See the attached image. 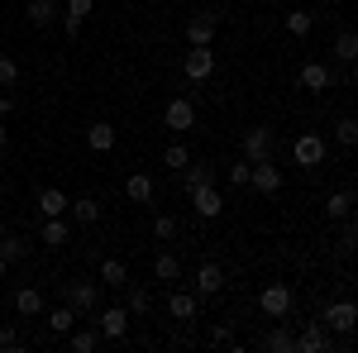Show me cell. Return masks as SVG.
<instances>
[{
  "mask_svg": "<svg viewBox=\"0 0 358 353\" xmlns=\"http://www.w3.org/2000/svg\"><path fill=\"white\" fill-rule=\"evenodd\" d=\"M15 310H20L24 320L43 315V310H48V305H43V291H38V287H20V291H15Z\"/></svg>",
  "mask_w": 358,
  "mask_h": 353,
  "instance_id": "cell-17",
  "label": "cell"
},
{
  "mask_svg": "<svg viewBox=\"0 0 358 353\" xmlns=\"http://www.w3.org/2000/svg\"><path fill=\"white\" fill-rule=\"evenodd\" d=\"M86 143H91L96 153H110V148H115V124H110V120H96V124H86Z\"/></svg>",
  "mask_w": 358,
  "mask_h": 353,
  "instance_id": "cell-18",
  "label": "cell"
},
{
  "mask_svg": "<svg viewBox=\"0 0 358 353\" xmlns=\"http://www.w3.org/2000/svg\"><path fill=\"white\" fill-rule=\"evenodd\" d=\"M53 20H57L53 0H29V24H34V29H48Z\"/></svg>",
  "mask_w": 358,
  "mask_h": 353,
  "instance_id": "cell-28",
  "label": "cell"
},
{
  "mask_svg": "<svg viewBox=\"0 0 358 353\" xmlns=\"http://www.w3.org/2000/svg\"><path fill=\"white\" fill-rule=\"evenodd\" d=\"M334 138H339V148H358V120L354 115H339L334 120Z\"/></svg>",
  "mask_w": 358,
  "mask_h": 353,
  "instance_id": "cell-32",
  "label": "cell"
},
{
  "mask_svg": "<svg viewBox=\"0 0 358 353\" xmlns=\"http://www.w3.org/2000/svg\"><path fill=\"white\" fill-rule=\"evenodd\" d=\"M0 253H5V263H20V258L29 253V244H24V239H15V234H5V244H0Z\"/></svg>",
  "mask_w": 358,
  "mask_h": 353,
  "instance_id": "cell-37",
  "label": "cell"
},
{
  "mask_svg": "<svg viewBox=\"0 0 358 353\" xmlns=\"http://www.w3.org/2000/svg\"><path fill=\"white\" fill-rule=\"evenodd\" d=\"M325 215L330 219H349L354 215V191H334L330 201H325Z\"/></svg>",
  "mask_w": 358,
  "mask_h": 353,
  "instance_id": "cell-29",
  "label": "cell"
},
{
  "mask_svg": "<svg viewBox=\"0 0 358 353\" xmlns=\"http://www.w3.org/2000/svg\"><path fill=\"white\" fill-rule=\"evenodd\" d=\"M320 320H325V329H330L334 339H349L358 329V301H330L320 310Z\"/></svg>",
  "mask_w": 358,
  "mask_h": 353,
  "instance_id": "cell-1",
  "label": "cell"
},
{
  "mask_svg": "<svg viewBox=\"0 0 358 353\" xmlns=\"http://www.w3.org/2000/svg\"><path fill=\"white\" fill-rule=\"evenodd\" d=\"M43 320H48V329H53V334H67V329L77 325V320H82V315H77V310H72V305H67V301H62V305H57V310H48V315H43Z\"/></svg>",
  "mask_w": 358,
  "mask_h": 353,
  "instance_id": "cell-26",
  "label": "cell"
},
{
  "mask_svg": "<svg viewBox=\"0 0 358 353\" xmlns=\"http://www.w3.org/2000/svg\"><path fill=\"white\" fill-rule=\"evenodd\" d=\"M5 268H10V263H5V253H0V277H5Z\"/></svg>",
  "mask_w": 358,
  "mask_h": 353,
  "instance_id": "cell-44",
  "label": "cell"
},
{
  "mask_svg": "<svg viewBox=\"0 0 358 353\" xmlns=\"http://www.w3.org/2000/svg\"><path fill=\"white\" fill-rule=\"evenodd\" d=\"M292 158H296L306 172H315V167L325 163V138L320 134H301L296 143H292Z\"/></svg>",
  "mask_w": 358,
  "mask_h": 353,
  "instance_id": "cell-7",
  "label": "cell"
},
{
  "mask_svg": "<svg viewBox=\"0 0 358 353\" xmlns=\"http://www.w3.org/2000/svg\"><path fill=\"white\" fill-rule=\"evenodd\" d=\"M167 315H172V320H196V315H201V296H196V291H172V296H167Z\"/></svg>",
  "mask_w": 358,
  "mask_h": 353,
  "instance_id": "cell-15",
  "label": "cell"
},
{
  "mask_svg": "<svg viewBox=\"0 0 358 353\" xmlns=\"http://www.w3.org/2000/svg\"><path fill=\"white\" fill-rule=\"evenodd\" d=\"M163 124L172 129V134L192 129V124H196V106H192V96H177V101H167V110H163Z\"/></svg>",
  "mask_w": 358,
  "mask_h": 353,
  "instance_id": "cell-10",
  "label": "cell"
},
{
  "mask_svg": "<svg viewBox=\"0 0 358 353\" xmlns=\"http://www.w3.org/2000/svg\"><path fill=\"white\" fill-rule=\"evenodd\" d=\"M5 110H10V96H5V86H0V120H5Z\"/></svg>",
  "mask_w": 358,
  "mask_h": 353,
  "instance_id": "cell-43",
  "label": "cell"
},
{
  "mask_svg": "<svg viewBox=\"0 0 358 353\" xmlns=\"http://www.w3.org/2000/svg\"><path fill=\"white\" fill-rule=\"evenodd\" d=\"M210 344H229V349H239V339L229 334V325H210Z\"/></svg>",
  "mask_w": 358,
  "mask_h": 353,
  "instance_id": "cell-41",
  "label": "cell"
},
{
  "mask_svg": "<svg viewBox=\"0 0 358 353\" xmlns=\"http://www.w3.org/2000/svg\"><path fill=\"white\" fill-rule=\"evenodd\" d=\"M5 138H10V134H5V124H0V148H5Z\"/></svg>",
  "mask_w": 358,
  "mask_h": 353,
  "instance_id": "cell-45",
  "label": "cell"
},
{
  "mask_svg": "<svg viewBox=\"0 0 358 353\" xmlns=\"http://www.w3.org/2000/svg\"><path fill=\"white\" fill-rule=\"evenodd\" d=\"M182 277V258L177 253H158L153 258V282H177Z\"/></svg>",
  "mask_w": 358,
  "mask_h": 353,
  "instance_id": "cell-21",
  "label": "cell"
},
{
  "mask_svg": "<svg viewBox=\"0 0 358 353\" xmlns=\"http://www.w3.org/2000/svg\"><path fill=\"white\" fill-rule=\"evenodd\" d=\"M215 29H220V10H201L187 20V43L192 48H210L215 43Z\"/></svg>",
  "mask_w": 358,
  "mask_h": 353,
  "instance_id": "cell-4",
  "label": "cell"
},
{
  "mask_svg": "<svg viewBox=\"0 0 358 353\" xmlns=\"http://www.w3.org/2000/svg\"><path fill=\"white\" fill-rule=\"evenodd\" d=\"M325 349H334V334L325 329V320H306L296 334V353H325Z\"/></svg>",
  "mask_w": 358,
  "mask_h": 353,
  "instance_id": "cell-6",
  "label": "cell"
},
{
  "mask_svg": "<svg viewBox=\"0 0 358 353\" xmlns=\"http://www.w3.org/2000/svg\"><path fill=\"white\" fill-rule=\"evenodd\" d=\"M334 72L325 67V62H306L301 67V91H310V96H320V91H330Z\"/></svg>",
  "mask_w": 358,
  "mask_h": 353,
  "instance_id": "cell-14",
  "label": "cell"
},
{
  "mask_svg": "<svg viewBox=\"0 0 358 353\" xmlns=\"http://www.w3.org/2000/svg\"><path fill=\"white\" fill-rule=\"evenodd\" d=\"M244 158H248V163L273 158V129H268V124H253V129H244Z\"/></svg>",
  "mask_w": 358,
  "mask_h": 353,
  "instance_id": "cell-9",
  "label": "cell"
},
{
  "mask_svg": "<svg viewBox=\"0 0 358 353\" xmlns=\"http://www.w3.org/2000/svg\"><path fill=\"white\" fill-rule=\"evenodd\" d=\"M163 167H172V172H182V167H192V148H182V143H172L163 153Z\"/></svg>",
  "mask_w": 358,
  "mask_h": 353,
  "instance_id": "cell-36",
  "label": "cell"
},
{
  "mask_svg": "<svg viewBox=\"0 0 358 353\" xmlns=\"http://www.w3.org/2000/svg\"><path fill=\"white\" fill-rule=\"evenodd\" d=\"M96 329H101V339H124V334H129V310H124V305H101V310H96Z\"/></svg>",
  "mask_w": 358,
  "mask_h": 353,
  "instance_id": "cell-5",
  "label": "cell"
},
{
  "mask_svg": "<svg viewBox=\"0 0 358 353\" xmlns=\"http://www.w3.org/2000/svg\"><path fill=\"white\" fill-rule=\"evenodd\" d=\"M354 224H358V206H354Z\"/></svg>",
  "mask_w": 358,
  "mask_h": 353,
  "instance_id": "cell-46",
  "label": "cell"
},
{
  "mask_svg": "<svg viewBox=\"0 0 358 353\" xmlns=\"http://www.w3.org/2000/svg\"><path fill=\"white\" fill-rule=\"evenodd\" d=\"M263 349H273V353H296V334L287 325H277V329H268L263 334Z\"/></svg>",
  "mask_w": 358,
  "mask_h": 353,
  "instance_id": "cell-23",
  "label": "cell"
},
{
  "mask_svg": "<svg viewBox=\"0 0 358 353\" xmlns=\"http://www.w3.org/2000/svg\"><path fill=\"white\" fill-rule=\"evenodd\" d=\"M0 244H5V229H0Z\"/></svg>",
  "mask_w": 358,
  "mask_h": 353,
  "instance_id": "cell-48",
  "label": "cell"
},
{
  "mask_svg": "<svg viewBox=\"0 0 358 353\" xmlns=\"http://www.w3.org/2000/svg\"><path fill=\"white\" fill-rule=\"evenodd\" d=\"M34 206H38V215H43V219H53V215H67V206H72V201H67L57 187H43Z\"/></svg>",
  "mask_w": 358,
  "mask_h": 353,
  "instance_id": "cell-16",
  "label": "cell"
},
{
  "mask_svg": "<svg viewBox=\"0 0 358 353\" xmlns=\"http://www.w3.org/2000/svg\"><path fill=\"white\" fill-rule=\"evenodd\" d=\"M182 182H187V191H192V187H206V182H215V167H210V163L182 167Z\"/></svg>",
  "mask_w": 358,
  "mask_h": 353,
  "instance_id": "cell-33",
  "label": "cell"
},
{
  "mask_svg": "<svg viewBox=\"0 0 358 353\" xmlns=\"http://www.w3.org/2000/svg\"><path fill=\"white\" fill-rule=\"evenodd\" d=\"M62 301H67L77 315H96V310H101V282H82V277H77V282L62 287Z\"/></svg>",
  "mask_w": 358,
  "mask_h": 353,
  "instance_id": "cell-2",
  "label": "cell"
},
{
  "mask_svg": "<svg viewBox=\"0 0 358 353\" xmlns=\"http://www.w3.org/2000/svg\"><path fill=\"white\" fill-rule=\"evenodd\" d=\"M248 187H253V191H263V196H277V191H282V172L273 167V158L253 163V177H248Z\"/></svg>",
  "mask_w": 358,
  "mask_h": 353,
  "instance_id": "cell-12",
  "label": "cell"
},
{
  "mask_svg": "<svg viewBox=\"0 0 358 353\" xmlns=\"http://www.w3.org/2000/svg\"><path fill=\"white\" fill-rule=\"evenodd\" d=\"M0 349H20V329H10V325L0 329Z\"/></svg>",
  "mask_w": 358,
  "mask_h": 353,
  "instance_id": "cell-42",
  "label": "cell"
},
{
  "mask_svg": "<svg viewBox=\"0 0 358 353\" xmlns=\"http://www.w3.org/2000/svg\"><path fill=\"white\" fill-rule=\"evenodd\" d=\"M248 177H253V163H248V158L229 163V187H248Z\"/></svg>",
  "mask_w": 358,
  "mask_h": 353,
  "instance_id": "cell-38",
  "label": "cell"
},
{
  "mask_svg": "<svg viewBox=\"0 0 358 353\" xmlns=\"http://www.w3.org/2000/svg\"><path fill=\"white\" fill-rule=\"evenodd\" d=\"M101 287H129V268L120 258H101Z\"/></svg>",
  "mask_w": 358,
  "mask_h": 353,
  "instance_id": "cell-22",
  "label": "cell"
},
{
  "mask_svg": "<svg viewBox=\"0 0 358 353\" xmlns=\"http://www.w3.org/2000/svg\"><path fill=\"white\" fill-rule=\"evenodd\" d=\"M124 196H129V201H138V206H148V201H153V177H143V172H138V177H129V182H124Z\"/></svg>",
  "mask_w": 358,
  "mask_h": 353,
  "instance_id": "cell-31",
  "label": "cell"
},
{
  "mask_svg": "<svg viewBox=\"0 0 358 353\" xmlns=\"http://www.w3.org/2000/svg\"><path fill=\"white\" fill-rule=\"evenodd\" d=\"M354 206H358V187H354Z\"/></svg>",
  "mask_w": 358,
  "mask_h": 353,
  "instance_id": "cell-47",
  "label": "cell"
},
{
  "mask_svg": "<svg viewBox=\"0 0 358 353\" xmlns=\"http://www.w3.org/2000/svg\"><path fill=\"white\" fill-rule=\"evenodd\" d=\"M72 239V229H67V219L53 215V219H43V234H38V244H48V248H62Z\"/></svg>",
  "mask_w": 358,
  "mask_h": 353,
  "instance_id": "cell-19",
  "label": "cell"
},
{
  "mask_svg": "<svg viewBox=\"0 0 358 353\" xmlns=\"http://www.w3.org/2000/svg\"><path fill=\"white\" fill-rule=\"evenodd\" d=\"M153 234H158V239H177V219L172 215H153Z\"/></svg>",
  "mask_w": 358,
  "mask_h": 353,
  "instance_id": "cell-40",
  "label": "cell"
},
{
  "mask_svg": "<svg viewBox=\"0 0 358 353\" xmlns=\"http://www.w3.org/2000/svg\"><path fill=\"white\" fill-rule=\"evenodd\" d=\"M258 310H263L268 320H287V315H292V287H287V282H268V287L258 291Z\"/></svg>",
  "mask_w": 358,
  "mask_h": 353,
  "instance_id": "cell-3",
  "label": "cell"
},
{
  "mask_svg": "<svg viewBox=\"0 0 358 353\" xmlns=\"http://www.w3.org/2000/svg\"><path fill=\"white\" fill-rule=\"evenodd\" d=\"M15 82H20V62H15V57H5V53H0V86L10 91Z\"/></svg>",
  "mask_w": 358,
  "mask_h": 353,
  "instance_id": "cell-39",
  "label": "cell"
},
{
  "mask_svg": "<svg viewBox=\"0 0 358 353\" xmlns=\"http://www.w3.org/2000/svg\"><path fill=\"white\" fill-rule=\"evenodd\" d=\"M187 196H192V210H196L201 219H215V215L224 210V196L215 191V182H206V187H192Z\"/></svg>",
  "mask_w": 358,
  "mask_h": 353,
  "instance_id": "cell-8",
  "label": "cell"
},
{
  "mask_svg": "<svg viewBox=\"0 0 358 353\" xmlns=\"http://www.w3.org/2000/svg\"><path fill=\"white\" fill-rule=\"evenodd\" d=\"M182 72H187V82H210V72H215V53H210V48H192L187 62H182Z\"/></svg>",
  "mask_w": 358,
  "mask_h": 353,
  "instance_id": "cell-11",
  "label": "cell"
},
{
  "mask_svg": "<svg viewBox=\"0 0 358 353\" xmlns=\"http://www.w3.org/2000/svg\"><path fill=\"white\" fill-rule=\"evenodd\" d=\"M124 310H129V320H134V315H148V310H153V296H148V287H138V282H129V296H124Z\"/></svg>",
  "mask_w": 358,
  "mask_h": 353,
  "instance_id": "cell-24",
  "label": "cell"
},
{
  "mask_svg": "<svg viewBox=\"0 0 358 353\" xmlns=\"http://www.w3.org/2000/svg\"><path fill=\"white\" fill-rule=\"evenodd\" d=\"M91 5H96V0H67V10H62V24H67V34H77V29L86 24Z\"/></svg>",
  "mask_w": 358,
  "mask_h": 353,
  "instance_id": "cell-25",
  "label": "cell"
},
{
  "mask_svg": "<svg viewBox=\"0 0 358 353\" xmlns=\"http://www.w3.org/2000/svg\"><path fill=\"white\" fill-rule=\"evenodd\" d=\"M310 29H315V15H310V10H292V15H287V34H292V38H306Z\"/></svg>",
  "mask_w": 358,
  "mask_h": 353,
  "instance_id": "cell-34",
  "label": "cell"
},
{
  "mask_svg": "<svg viewBox=\"0 0 358 353\" xmlns=\"http://www.w3.org/2000/svg\"><path fill=\"white\" fill-rule=\"evenodd\" d=\"M358 253V224H344V234L334 239V258H354Z\"/></svg>",
  "mask_w": 358,
  "mask_h": 353,
  "instance_id": "cell-35",
  "label": "cell"
},
{
  "mask_svg": "<svg viewBox=\"0 0 358 353\" xmlns=\"http://www.w3.org/2000/svg\"><path fill=\"white\" fill-rule=\"evenodd\" d=\"M354 339H358V329H354Z\"/></svg>",
  "mask_w": 358,
  "mask_h": 353,
  "instance_id": "cell-49",
  "label": "cell"
},
{
  "mask_svg": "<svg viewBox=\"0 0 358 353\" xmlns=\"http://www.w3.org/2000/svg\"><path fill=\"white\" fill-rule=\"evenodd\" d=\"M67 344H72V353H91L96 344H101V329H67Z\"/></svg>",
  "mask_w": 358,
  "mask_h": 353,
  "instance_id": "cell-30",
  "label": "cell"
},
{
  "mask_svg": "<svg viewBox=\"0 0 358 353\" xmlns=\"http://www.w3.org/2000/svg\"><path fill=\"white\" fill-rule=\"evenodd\" d=\"M334 57L339 62H358V34L354 29H339L334 34Z\"/></svg>",
  "mask_w": 358,
  "mask_h": 353,
  "instance_id": "cell-27",
  "label": "cell"
},
{
  "mask_svg": "<svg viewBox=\"0 0 358 353\" xmlns=\"http://www.w3.org/2000/svg\"><path fill=\"white\" fill-rule=\"evenodd\" d=\"M67 215L77 219V224H96V219H101V201H96V196H77V201L67 206Z\"/></svg>",
  "mask_w": 358,
  "mask_h": 353,
  "instance_id": "cell-20",
  "label": "cell"
},
{
  "mask_svg": "<svg viewBox=\"0 0 358 353\" xmlns=\"http://www.w3.org/2000/svg\"><path fill=\"white\" fill-rule=\"evenodd\" d=\"M224 291V268L220 263H201L196 268V296H220Z\"/></svg>",
  "mask_w": 358,
  "mask_h": 353,
  "instance_id": "cell-13",
  "label": "cell"
}]
</instances>
